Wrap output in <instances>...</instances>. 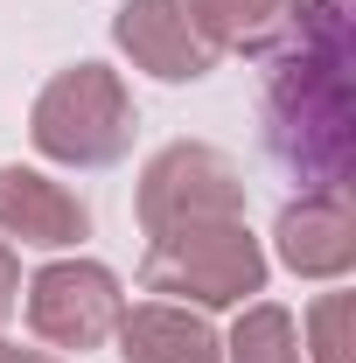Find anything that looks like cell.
<instances>
[{
  "mask_svg": "<svg viewBox=\"0 0 356 363\" xmlns=\"http://www.w3.org/2000/svg\"><path fill=\"white\" fill-rule=\"evenodd\" d=\"M266 147L301 189H343L356 154L350 98V0L301 7L294 35L266 56Z\"/></svg>",
  "mask_w": 356,
  "mask_h": 363,
  "instance_id": "cell-1",
  "label": "cell"
},
{
  "mask_svg": "<svg viewBox=\"0 0 356 363\" xmlns=\"http://www.w3.org/2000/svg\"><path fill=\"white\" fill-rule=\"evenodd\" d=\"M147 294H175L196 308H238L266 286V252L245 230V217H203V224H168L147 238L140 259Z\"/></svg>",
  "mask_w": 356,
  "mask_h": 363,
  "instance_id": "cell-2",
  "label": "cell"
},
{
  "mask_svg": "<svg viewBox=\"0 0 356 363\" xmlns=\"http://www.w3.org/2000/svg\"><path fill=\"white\" fill-rule=\"evenodd\" d=\"M28 140L63 168H112L133 147V98L119 84V70L105 63H70L35 91Z\"/></svg>",
  "mask_w": 356,
  "mask_h": 363,
  "instance_id": "cell-3",
  "label": "cell"
},
{
  "mask_svg": "<svg viewBox=\"0 0 356 363\" xmlns=\"http://www.w3.org/2000/svg\"><path fill=\"white\" fill-rule=\"evenodd\" d=\"M133 210H140V230H147V238H154V230H168V224L245 217V182H238V168L223 161L217 147L182 140V147H161V154L147 161Z\"/></svg>",
  "mask_w": 356,
  "mask_h": 363,
  "instance_id": "cell-4",
  "label": "cell"
},
{
  "mask_svg": "<svg viewBox=\"0 0 356 363\" xmlns=\"http://www.w3.org/2000/svg\"><path fill=\"white\" fill-rule=\"evenodd\" d=\"M119 279L98 259H56L28 279V328L56 350H98L119 328Z\"/></svg>",
  "mask_w": 356,
  "mask_h": 363,
  "instance_id": "cell-5",
  "label": "cell"
},
{
  "mask_svg": "<svg viewBox=\"0 0 356 363\" xmlns=\"http://www.w3.org/2000/svg\"><path fill=\"white\" fill-rule=\"evenodd\" d=\"M112 35H119V49L133 56L147 77H161V84H196V77L217 70V49L196 35V21H189L182 0H126V7L112 14Z\"/></svg>",
  "mask_w": 356,
  "mask_h": 363,
  "instance_id": "cell-6",
  "label": "cell"
},
{
  "mask_svg": "<svg viewBox=\"0 0 356 363\" xmlns=\"http://www.w3.org/2000/svg\"><path fill=\"white\" fill-rule=\"evenodd\" d=\"M279 259L301 279H343L356 266V217L343 189H301V203L279 210Z\"/></svg>",
  "mask_w": 356,
  "mask_h": 363,
  "instance_id": "cell-7",
  "label": "cell"
},
{
  "mask_svg": "<svg viewBox=\"0 0 356 363\" xmlns=\"http://www.w3.org/2000/svg\"><path fill=\"white\" fill-rule=\"evenodd\" d=\"M0 238L63 252V245L91 238V210H84L77 189L35 175V168H0Z\"/></svg>",
  "mask_w": 356,
  "mask_h": 363,
  "instance_id": "cell-8",
  "label": "cell"
},
{
  "mask_svg": "<svg viewBox=\"0 0 356 363\" xmlns=\"http://www.w3.org/2000/svg\"><path fill=\"white\" fill-rule=\"evenodd\" d=\"M119 357L126 363H223V342L203 315H189L175 301H140L119 308Z\"/></svg>",
  "mask_w": 356,
  "mask_h": 363,
  "instance_id": "cell-9",
  "label": "cell"
},
{
  "mask_svg": "<svg viewBox=\"0 0 356 363\" xmlns=\"http://www.w3.org/2000/svg\"><path fill=\"white\" fill-rule=\"evenodd\" d=\"M196 35L210 49H245V56H272V49L294 35L301 7L308 0H182Z\"/></svg>",
  "mask_w": 356,
  "mask_h": 363,
  "instance_id": "cell-10",
  "label": "cell"
},
{
  "mask_svg": "<svg viewBox=\"0 0 356 363\" xmlns=\"http://www.w3.org/2000/svg\"><path fill=\"white\" fill-rule=\"evenodd\" d=\"M223 357H230V363H308V357H301V328H294V315L272 308V301H252V308L238 315Z\"/></svg>",
  "mask_w": 356,
  "mask_h": 363,
  "instance_id": "cell-11",
  "label": "cell"
},
{
  "mask_svg": "<svg viewBox=\"0 0 356 363\" xmlns=\"http://www.w3.org/2000/svg\"><path fill=\"white\" fill-rule=\"evenodd\" d=\"M314 363H350V294H321L308 308Z\"/></svg>",
  "mask_w": 356,
  "mask_h": 363,
  "instance_id": "cell-12",
  "label": "cell"
},
{
  "mask_svg": "<svg viewBox=\"0 0 356 363\" xmlns=\"http://www.w3.org/2000/svg\"><path fill=\"white\" fill-rule=\"evenodd\" d=\"M21 308V259H14V245L0 238V321Z\"/></svg>",
  "mask_w": 356,
  "mask_h": 363,
  "instance_id": "cell-13",
  "label": "cell"
},
{
  "mask_svg": "<svg viewBox=\"0 0 356 363\" xmlns=\"http://www.w3.org/2000/svg\"><path fill=\"white\" fill-rule=\"evenodd\" d=\"M14 363H56V357H43V350H14Z\"/></svg>",
  "mask_w": 356,
  "mask_h": 363,
  "instance_id": "cell-14",
  "label": "cell"
},
{
  "mask_svg": "<svg viewBox=\"0 0 356 363\" xmlns=\"http://www.w3.org/2000/svg\"><path fill=\"white\" fill-rule=\"evenodd\" d=\"M0 363H14V342H0Z\"/></svg>",
  "mask_w": 356,
  "mask_h": 363,
  "instance_id": "cell-15",
  "label": "cell"
}]
</instances>
